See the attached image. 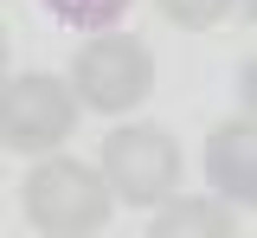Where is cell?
<instances>
[{"instance_id":"cell-1","label":"cell","mask_w":257,"mask_h":238,"mask_svg":"<svg viewBox=\"0 0 257 238\" xmlns=\"http://www.w3.org/2000/svg\"><path fill=\"white\" fill-rule=\"evenodd\" d=\"M20 206H26V219L45 238H90L116 212L103 174L84 168V161H71V155H39V168L20 187Z\"/></svg>"},{"instance_id":"cell-2","label":"cell","mask_w":257,"mask_h":238,"mask_svg":"<svg viewBox=\"0 0 257 238\" xmlns=\"http://www.w3.org/2000/svg\"><path fill=\"white\" fill-rule=\"evenodd\" d=\"M71 97L77 109H96V116H122L155 90V52L128 33H90V45H77L71 58Z\"/></svg>"},{"instance_id":"cell-3","label":"cell","mask_w":257,"mask_h":238,"mask_svg":"<svg viewBox=\"0 0 257 238\" xmlns=\"http://www.w3.org/2000/svg\"><path fill=\"white\" fill-rule=\"evenodd\" d=\"M77 129V97L64 77L26 71L0 84V148L13 155H58L64 136Z\"/></svg>"},{"instance_id":"cell-4","label":"cell","mask_w":257,"mask_h":238,"mask_svg":"<svg viewBox=\"0 0 257 238\" xmlns=\"http://www.w3.org/2000/svg\"><path fill=\"white\" fill-rule=\"evenodd\" d=\"M103 187L122 206H161L180 187V142L155 123H128L103 142Z\"/></svg>"},{"instance_id":"cell-5","label":"cell","mask_w":257,"mask_h":238,"mask_svg":"<svg viewBox=\"0 0 257 238\" xmlns=\"http://www.w3.org/2000/svg\"><path fill=\"white\" fill-rule=\"evenodd\" d=\"M206 180L231 206L257 200V123L251 116H231V123L212 129V142H206Z\"/></svg>"},{"instance_id":"cell-6","label":"cell","mask_w":257,"mask_h":238,"mask_svg":"<svg viewBox=\"0 0 257 238\" xmlns=\"http://www.w3.org/2000/svg\"><path fill=\"white\" fill-rule=\"evenodd\" d=\"M148 238H238V225H231V212H225L219 200H187V193H167V200L155 206Z\"/></svg>"},{"instance_id":"cell-7","label":"cell","mask_w":257,"mask_h":238,"mask_svg":"<svg viewBox=\"0 0 257 238\" xmlns=\"http://www.w3.org/2000/svg\"><path fill=\"white\" fill-rule=\"evenodd\" d=\"M45 13L58 26H71V33H109L128 13V0H45Z\"/></svg>"},{"instance_id":"cell-8","label":"cell","mask_w":257,"mask_h":238,"mask_svg":"<svg viewBox=\"0 0 257 238\" xmlns=\"http://www.w3.org/2000/svg\"><path fill=\"white\" fill-rule=\"evenodd\" d=\"M155 7H161L167 26H180V33H206V26H219L238 0H155Z\"/></svg>"},{"instance_id":"cell-9","label":"cell","mask_w":257,"mask_h":238,"mask_svg":"<svg viewBox=\"0 0 257 238\" xmlns=\"http://www.w3.org/2000/svg\"><path fill=\"white\" fill-rule=\"evenodd\" d=\"M7 65H13V45H7V33H0V84H7Z\"/></svg>"}]
</instances>
